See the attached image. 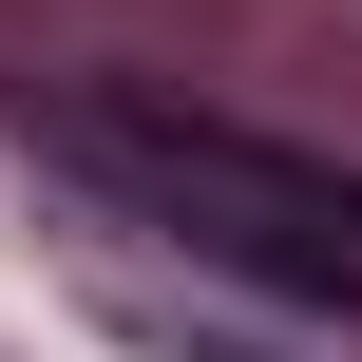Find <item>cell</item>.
<instances>
[{
  "instance_id": "obj_1",
  "label": "cell",
  "mask_w": 362,
  "mask_h": 362,
  "mask_svg": "<svg viewBox=\"0 0 362 362\" xmlns=\"http://www.w3.org/2000/svg\"><path fill=\"white\" fill-rule=\"evenodd\" d=\"M19 153L76 172L95 210H134L153 248H191V267H229L267 305L362 325V172L344 153H286V134L172 95V76H19Z\"/></svg>"
}]
</instances>
